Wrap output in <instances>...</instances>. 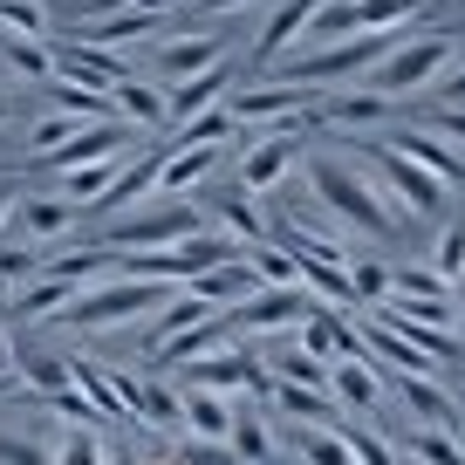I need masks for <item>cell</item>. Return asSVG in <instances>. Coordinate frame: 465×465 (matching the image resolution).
<instances>
[{
	"label": "cell",
	"instance_id": "33",
	"mask_svg": "<svg viewBox=\"0 0 465 465\" xmlns=\"http://www.w3.org/2000/svg\"><path fill=\"white\" fill-rule=\"evenodd\" d=\"M397 459H411V465H465V445H459V438H445V431L411 424V431L397 438Z\"/></svg>",
	"mask_w": 465,
	"mask_h": 465
},
{
	"label": "cell",
	"instance_id": "35",
	"mask_svg": "<svg viewBox=\"0 0 465 465\" xmlns=\"http://www.w3.org/2000/svg\"><path fill=\"white\" fill-rule=\"evenodd\" d=\"M15 377L28 383V391H42L48 404H62V397L75 391V383H69V363H62V356H15Z\"/></svg>",
	"mask_w": 465,
	"mask_h": 465
},
{
	"label": "cell",
	"instance_id": "16",
	"mask_svg": "<svg viewBox=\"0 0 465 465\" xmlns=\"http://www.w3.org/2000/svg\"><path fill=\"white\" fill-rule=\"evenodd\" d=\"M232 418H240V411H232L226 397L178 383V431H185V438H199V445H226V438H232Z\"/></svg>",
	"mask_w": 465,
	"mask_h": 465
},
{
	"label": "cell",
	"instance_id": "46",
	"mask_svg": "<svg viewBox=\"0 0 465 465\" xmlns=\"http://www.w3.org/2000/svg\"><path fill=\"white\" fill-rule=\"evenodd\" d=\"M178 465H240V459H232L226 445H199V438H192V445L178 451Z\"/></svg>",
	"mask_w": 465,
	"mask_h": 465
},
{
	"label": "cell",
	"instance_id": "36",
	"mask_svg": "<svg viewBox=\"0 0 465 465\" xmlns=\"http://www.w3.org/2000/svg\"><path fill=\"white\" fill-rule=\"evenodd\" d=\"M219 226H226L232 247H253V240H267V232H261V213H253V192H226V199H219Z\"/></svg>",
	"mask_w": 465,
	"mask_h": 465
},
{
	"label": "cell",
	"instance_id": "25",
	"mask_svg": "<svg viewBox=\"0 0 465 465\" xmlns=\"http://www.w3.org/2000/svg\"><path fill=\"white\" fill-rule=\"evenodd\" d=\"M15 213H21V232H28L35 247H48V240H62V232L75 226L83 205H69V199H21Z\"/></svg>",
	"mask_w": 465,
	"mask_h": 465
},
{
	"label": "cell",
	"instance_id": "45",
	"mask_svg": "<svg viewBox=\"0 0 465 465\" xmlns=\"http://www.w3.org/2000/svg\"><path fill=\"white\" fill-rule=\"evenodd\" d=\"M459 103H465V62H459V69H451L445 83L431 89V96H424V110H459Z\"/></svg>",
	"mask_w": 465,
	"mask_h": 465
},
{
	"label": "cell",
	"instance_id": "42",
	"mask_svg": "<svg viewBox=\"0 0 465 465\" xmlns=\"http://www.w3.org/2000/svg\"><path fill=\"white\" fill-rule=\"evenodd\" d=\"M302 459L308 465H349V451H342V438H335L329 424H308L302 431Z\"/></svg>",
	"mask_w": 465,
	"mask_h": 465
},
{
	"label": "cell",
	"instance_id": "48",
	"mask_svg": "<svg viewBox=\"0 0 465 465\" xmlns=\"http://www.w3.org/2000/svg\"><path fill=\"white\" fill-rule=\"evenodd\" d=\"M199 15H240V7H253V0H192Z\"/></svg>",
	"mask_w": 465,
	"mask_h": 465
},
{
	"label": "cell",
	"instance_id": "7",
	"mask_svg": "<svg viewBox=\"0 0 465 465\" xmlns=\"http://www.w3.org/2000/svg\"><path fill=\"white\" fill-rule=\"evenodd\" d=\"M308 137H315V124H281V131H261L247 151H240V192H274L288 172H302Z\"/></svg>",
	"mask_w": 465,
	"mask_h": 465
},
{
	"label": "cell",
	"instance_id": "23",
	"mask_svg": "<svg viewBox=\"0 0 465 465\" xmlns=\"http://www.w3.org/2000/svg\"><path fill=\"white\" fill-rule=\"evenodd\" d=\"M213 315H219V308H205L192 288H185V294H172V302L158 308V322H151V356H158L164 342H178V335H192L199 322H213Z\"/></svg>",
	"mask_w": 465,
	"mask_h": 465
},
{
	"label": "cell",
	"instance_id": "8",
	"mask_svg": "<svg viewBox=\"0 0 465 465\" xmlns=\"http://www.w3.org/2000/svg\"><path fill=\"white\" fill-rule=\"evenodd\" d=\"M185 383L192 391H213V397H267V370L261 356H247V349H213V356H199V363H185Z\"/></svg>",
	"mask_w": 465,
	"mask_h": 465
},
{
	"label": "cell",
	"instance_id": "5",
	"mask_svg": "<svg viewBox=\"0 0 465 465\" xmlns=\"http://www.w3.org/2000/svg\"><path fill=\"white\" fill-rule=\"evenodd\" d=\"M418 15H424V0H329V7L308 21L302 42L329 48V42H349V35H411Z\"/></svg>",
	"mask_w": 465,
	"mask_h": 465
},
{
	"label": "cell",
	"instance_id": "20",
	"mask_svg": "<svg viewBox=\"0 0 465 465\" xmlns=\"http://www.w3.org/2000/svg\"><path fill=\"white\" fill-rule=\"evenodd\" d=\"M219 62V42L213 35H172V42H158V55H151V69L164 75V83H185V75H199V69H213Z\"/></svg>",
	"mask_w": 465,
	"mask_h": 465
},
{
	"label": "cell",
	"instance_id": "9",
	"mask_svg": "<svg viewBox=\"0 0 465 465\" xmlns=\"http://www.w3.org/2000/svg\"><path fill=\"white\" fill-rule=\"evenodd\" d=\"M308 294L302 288H253L240 308H219V315L232 322V329H253V335H281V329H302L308 322Z\"/></svg>",
	"mask_w": 465,
	"mask_h": 465
},
{
	"label": "cell",
	"instance_id": "43",
	"mask_svg": "<svg viewBox=\"0 0 465 465\" xmlns=\"http://www.w3.org/2000/svg\"><path fill=\"white\" fill-rule=\"evenodd\" d=\"M418 124H424L431 137H445L451 151H465V103H459V110H424Z\"/></svg>",
	"mask_w": 465,
	"mask_h": 465
},
{
	"label": "cell",
	"instance_id": "37",
	"mask_svg": "<svg viewBox=\"0 0 465 465\" xmlns=\"http://www.w3.org/2000/svg\"><path fill=\"white\" fill-rule=\"evenodd\" d=\"M349 288H356V308L391 302V267H383L377 253H349Z\"/></svg>",
	"mask_w": 465,
	"mask_h": 465
},
{
	"label": "cell",
	"instance_id": "41",
	"mask_svg": "<svg viewBox=\"0 0 465 465\" xmlns=\"http://www.w3.org/2000/svg\"><path fill=\"white\" fill-rule=\"evenodd\" d=\"M75 131H83L75 116H35V131H28V151H35V158H48V151H62V144H69Z\"/></svg>",
	"mask_w": 465,
	"mask_h": 465
},
{
	"label": "cell",
	"instance_id": "27",
	"mask_svg": "<svg viewBox=\"0 0 465 465\" xmlns=\"http://www.w3.org/2000/svg\"><path fill=\"white\" fill-rule=\"evenodd\" d=\"M267 397H274L281 418H302V424H335L342 411H335L329 391H308V383H267Z\"/></svg>",
	"mask_w": 465,
	"mask_h": 465
},
{
	"label": "cell",
	"instance_id": "3",
	"mask_svg": "<svg viewBox=\"0 0 465 465\" xmlns=\"http://www.w3.org/2000/svg\"><path fill=\"white\" fill-rule=\"evenodd\" d=\"M192 232H205V213L192 199H151V213H124L96 247L103 253H164L178 240H192Z\"/></svg>",
	"mask_w": 465,
	"mask_h": 465
},
{
	"label": "cell",
	"instance_id": "6",
	"mask_svg": "<svg viewBox=\"0 0 465 465\" xmlns=\"http://www.w3.org/2000/svg\"><path fill=\"white\" fill-rule=\"evenodd\" d=\"M370 158V172L383 178V192H391L397 205H404V219H438L445 213V199H451V185L445 178H431L424 164H411L404 151L391 144V137H370V144H356Z\"/></svg>",
	"mask_w": 465,
	"mask_h": 465
},
{
	"label": "cell",
	"instance_id": "29",
	"mask_svg": "<svg viewBox=\"0 0 465 465\" xmlns=\"http://www.w3.org/2000/svg\"><path fill=\"white\" fill-rule=\"evenodd\" d=\"M75 302V281H55V274H35L28 288L15 294V315H28V322H55L62 308Z\"/></svg>",
	"mask_w": 465,
	"mask_h": 465
},
{
	"label": "cell",
	"instance_id": "38",
	"mask_svg": "<svg viewBox=\"0 0 465 465\" xmlns=\"http://www.w3.org/2000/svg\"><path fill=\"white\" fill-rule=\"evenodd\" d=\"M226 451L240 465H267L274 459V431H267L261 418H232V438H226Z\"/></svg>",
	"mask_w": 465,
	"mask_h": 465
},
{
	"label": "cell",
	"instance_id": "39",
	"mask_svg": "<svg viewBox=\"0 0 465 465\" xmlns=\"http://www.w3.org/2000/svg\"><path fill=\"white\" fill-rule=\"evenodd\" d=\"M0 35H15V42H48L42 0H0Z\"/></svg>",
	"mask_w": 465,
	"mask_h": 465
},
{
	"label": "cell",
	"instance_id": "11",
	"mask_svg": "<svg viewBox=\"0 0 465 465\" xmlns=\"http://www.w3.org/2000/svg\"><path fill=\"white\" fill-rule=\"evenodd\" d=\"M397 383V397H404V411L424 424V431H445V438H459L465 431V404L445 391L438 377H391Z\"/></svg>",
	"mask_w": 465,
	"mask_h": 465
},
{
	"label": "cell",
	"instance_id": "18",
	"mask_svg": "<svg viewBox=\"0 0 465 465\" xmlns=\"http://www.w3.org/2000/svg\"><path fill=\"white\" fill-rule=\"evenodd\" d=\"M391 144L404 151L411 164H424V172H431V178H445L451 192L465 185V158H459V151L445 144V137H431V131H424V124H404V131H391Z\"/></svg>",
	"mask_w": 465,
	"mask_h": 465
},
{
	"label": "cell",
	"instance_id": "44",
	"mask_svg": "<svg viewBox=\"0 0 465 465\" xmlns=\"http://www.w3.org/2000/svg\"><path fill=\"white\" fill-rule=\"evenodd\" d=\"M28 274H42V253H28V247H0V288H7V281H28Z\"/></svg>",
	"mask_w": 465,
	"mask_h": 465
},
{
	"label": "cell",
	"instance_id": "1",
	"mask_svg": "<svg viewBox=\"0 0 465 465\" xmlns=\"http://www.w3.org/2000/svg\"><path fill=\"white\" fill-rule=\"evenodd\" d=\"M308 185L315 199L342 219L349 232H404V205L383 192V178L370 172V158H335V151H315L308 158Z\"/></svg>",
	"mask_w": 465,
	"mask_h": 465
},
{
	"label": "cell",
	"instance_id": "49",
	"mask_svg": "<svg viewBox=\"0 0 465 465\" xmlns=\"http://www.w3.org/2000/svg\"><path fill=\"white\" fill-rule=\"evenodd\" d=\"M7 116H15V89L0 83V124H7Z\"/></svg>",
	"mask_w": 465,
	"mask_h": 465
},
{
	"label": "cell",
	"instance_id": "51",
	"mask_svg": "<svg viewBox=\"0 0 465 465\" xmlns=\"http://www.w3.org/2000/svg\"><path fill=\"white\" fill-rule=\"evenodd\" d=\"M451 335H459V342H465V308H459V315H451Z\"/></svg>",
	"mask_w": 465,
	"mask_h": 465
},
{
	"label": "cell",
	"instance_id": "22",
	"mask_svg": "<svg viewBox=\"0 0 465 465\" xmlns=\"http://www.w3.org/2000/svg\"><path fill=\"white\" fill-rule=\"evenodd\" d=\"M397 110H404V103H383V96H370V89H349V96L322 103V124H335V131H377V124H391Z\"/></svg>",
	"mask_w": 465,
	"mask_h": 465
},
{
	"label": "cell",
	"instance_id": "12",
	"mask_svg": "<svg viewBox=\"0 0 465 465\" xmlns=\"http://www.w3.org/2000/svg\"><path fill=\"white\" fill-rule=\"evenodd\" d=\"M383 370L370 363V356H349V363H329V397H335V411H342V418H377L383 411Z\"/></svg>",
	"mask_w": 465,
	"mask_h": 465
},
{
	"label": "cell",
	"instance_id": "14",
	"mask_svg": "<svg viewBox=\"0 0 465 465\" xmlns=\"http://www.w3.org/2000/svg\"><path fill=\"white\" fill-rule=\"evenodd\" d=\"M329 0H281L274 15H267V28L253 35V69H274V62H288V48L308 35V21L322 15Z\"/></svg>",
	"mask_w": 465,
	"mask_h": 465
},
{
	"label": "cell",
	"instance_id": "34",
	"mask_svg": "<svg viewBox=\"0 0 465 465\" xmlns=\"http://www.w3.org/2000/svg\"><path fill=\"white\" fill-rule=\"evenodd\" d=\"M48 96H55V116H75V124H116L103 89H83V83H62V75H55Z\"/></svg>",
	"mask_w": 465,
	"mask_h": 465
},
{
	"label": "cell",
	"instance_id": "52",
	"mask_svg": "<svg viewBox=\"0 0 465 465\" xmlns=\"http://www.w3.org/2000/svg\"><path fill=\"white\" fill-rule=\"evenodd\" d=\"M131 465H178V459H131Z\"/></svg>",
	"mask_w": 465,
	"mask_h": 465
},
{
	"label": "cell",
	"instance_id": "19",
	"mask_svg": "<svg viewBox=\"0 0 465 465\" xmlns=\"http://www.w3.org/2000/svg\"><path fill=\"white\" fill-rule=\"evenodd\" d=\"M110 116L124 131H164V89L144 83V75H131V83L110 89Z\"/></svg>",
	"mask_w": 465,
	"mask_h": 465
},
{
	"label": "cell",
	"instance_id": "50",
	"mask_svg": "<svg viewBox=\"0 0 465 465\" xmlns=\"http://www.w3.org/2000/svg\"><path fill=\"white\" fill-rule=\"evenodd\" d=\"M451 308H465V274H459V281H451Z\"/></svg>",
	"mask_w": 465,
	"mask_h": 465
},
{
	"label": "cell",
	"instance_id": "10",
	"mask_svg": "<svg viewBox=\"0 0 465 465\" xmlns=\"http://www.w3.org/2000/svg\"><path fill=\"white\" fill-rule=\"evenodd\" d=\"M240 89V69H232L226 55L213 62V69H199V75H185V83H172L164 89V124H192V116H205V110H219V103Z\"/></svg>",
	"mask_w": 465,
	"mask_h": 465
},
{
	"label": "cell",
	"instance_id": "30",
	"mask_svg": "<svg viewBox=\"0 0 465 465\" xmlns=\"http://www.w3.org/2000/svg\"><path fill=\"white\" fill-rule=\"evenodd\" d=\"M158 28V15H144V7H131V15H103V21H89L83 35H75V42H89V48H124V42H137V35H151Z\"/></svg>",
	"mask_w": 465,
	"mask_h": 465
},
{
	"label": "cell",
	"instance_id": "31",
	"mask_svg": "<svg viewBox=\"0 0 465 465\" xmlns=\"http://www.w3.org/2000/svg\"><path fill=\"white\" fill-rule=\"evenodd\" d=\"M48 465H110V451H103L96 424H62L48 438Z\"/></svg>",
	"mask_w": 465,
	"mask_h": 465
},
{
	"label": "cell",
	"instance_id": "28",
	"mask_svg": "<svg viewBox=\"0 0 465 465\" xmlns=\"http://www.w3.org/2000/svg\"><path fill=\"white\" fill-rule=\"evenodd\" d=\"M240 267L253 274V288H294V253L281 247V240H253V247H240Z\"/></svg>",
	"mask_w": 465,
	"mask_h": 465
},
{
	"label": "cell",
	"instance_id": "32",
	"mask_svg": "<svg viewBox=\"0 0 465 465\" xmlns=\"http://www.w3.org/2000/svg\"><path fill=\"white\" fill-rule=\"evenodd\" d=\"M329 431L342 438L349 465H404V459H397V445H391V438H383V431H363V424H356V418H335Z\"/></svg>",
	"mask_w": 465,
	"mask_h": 465
},
{
	"label": "cell",
	"instance_id": "2",
	"mask_svg": "<svg viewBox=\"0 0 465 465\" xmlns=\"http://www.w3.org/2000/svg\"><path fill=\"white\" fill-rule=\"evenodd\" d=\"M459 62H465V35H451V28L445 35H404L356 89H370V96H383V103H404V96H418V89L431 96Z\"/></svg>",
	"mask_w": 465,
	"mask_h": 465
},
{
	"label": "cell",
	"instance_id": "13",
	"mask_svg": "<svg viewBox=\"0 0 465 465\" xmlns=\"http://www.w3.org/2000/svg\"><path fill=\"white\" fill-rule=\"evenodd\" d=\"M55 75L62 83H83V89H103V96H110L116 83H131V62L124 55H110V48H89V42H62L55 48Z\"/></svg>",
	"mask_w": 465,
	"mask_h": 465
},
{
	"label": "cell",
	"instance_id": "4",
	"mask_svg": "<svg viewBox=\"0 0 465 465\" xmlns=\"http://www.w3.org/2000/svg\"><path fill=\"white\" fill-rule=\"evenodd\" d=\"M164 302H172V288H151V281H89L55 322L62 329H124L131 315H151Z\"/></svg>",
	"mask_w": 465,
	"mask_h": 465
},
{
	"label": "cell",
	"instance_id": "26",
	"mask_svg": "<svg viewBox=\"0 0 465 465\" xmlns=\"http://www.w3.org/2000/svg\"><path fill=\"white\" fill-rule=\"evenodd\" d=\"M424 274H431L438 288L451 294V281L465 274V219H445V226L431 232V253H424Z\"/></svg>",
	"mask_w": 465,
	"mask_h": 465
},
{
	"label": "cell",
	"instance_id": "15",
	"mask_svg": "<svg viewBox=\"0 0 465 465\" xmlns=\"http://www.w3.org/2000/svg\"><path fill=\"white\" fill-rule=\"evenodd\" d=\"M69 383H75V397L96 411V424H131V404H124V383H116L110 363H96V356H69Z\"/></svg>",
	"mask_w": 465,
	"mask_h": 465
},
{
	"label": "cell",
	"instance_id": "17",
	"mask_svg": "<svg viewBox=\"0 0 465 465\" xmlns=\"http://www.w3.org/2000/svg\"><path fill=\"white\" fill-rule=\"evenodd\" d=\"M213 164H219V151H205V144H172L158 158V192L151 199H192V185H205L213 178Z\"/></svg>",
	"mask_w": 465,
	"mask_h": 465
},
{
	"label": "cell",
	"instance_id": "24",
	"mask_svg": "<svg viewBox=\"0 0 465 465\" xmlns=\"http://www.w3.org/2000/svg\"><path fill=\"white\" fill-rule=\"evenodd\" d=\"M131 164V151H116V158H96V164H75V172H62V199L69 205H96L103 192L116 185V172Z\"/></svg>",
	"mask_w": 465,
	"mask_h": 465
},
{
	"label": "cell",
	"instance_id": "40",
	"mask_svg": "<svg viewBox=\"0 0 465 465\" xmlns=\"http://www.w3.org/2000/svg\"><path fill=\"white\" fill-rule=\"evenodd\" d=\"M232 131H240V124H232V116H226V103H219V110H205V116H192V124H178V144L226 151V144H232Z\"/></svg>",
	"mask_w": 465,
	"mask_h": 465
},
{
	"label": "cell",
	"instance_id": "47",
	"mask_svg": "<svg viewBox=\"0 0 465 465\" xmlns=\"http://www.w3.org/2000/svg\"><path fill=\"white\" fill-rule=\"evenodd\" d=\"M15 205H21V185H15V178H0V226L15 219Z\"/></svg>",
	"mask_w": 465,
	"mask_h": 465
},
{
	"label": "cell",
	"instance_id": "21",
	"mask_svg": "<svg viewBox=\"0 0 465 465\" xmlns=\"http://www.w3.org/2000/svg\"><path fill=\"white\" fill-rule=\"evenodd\" d=\"M158 158H164V151H151V158H131V164H124V172H116V185L96 199V219H124L137 199H151V192H158Z\"/></svg>",
	"mask_w": 465,
	"mask_h": 465
}]
</instances>
